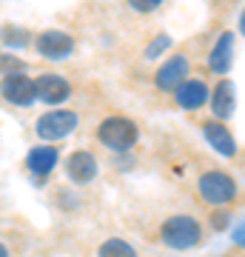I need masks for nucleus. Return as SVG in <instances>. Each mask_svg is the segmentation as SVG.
I'll return each mask as SVG.
<instances>
[{
    "label": "nucleus",
    "mask_w": 245,
    "mask_h": 257,
    "mask_svg": "<svg viewBox=\"0 0 245 257\" xmlns=\"http://www.w3.org/2000/svg\"><path fill=\"white\" fill-rule=\"evenodd\" d=\"M160 240L171 251H191L202 243V223L191 214H171L160 223Z\"/></svg>",
    "instance_id": "1"
},
{
    "label": "nucleus",
    "mask_w": 245,
    "mask_h": 257,
    "mask_svg": "<svg viewBox=\"0 0 245 257\" xmlns=\"http://www.w3.org/2000/svg\"><path fill=\"white\" fill-rule=\"evenodd\" d=\"M197 192L211 209H228L239 197V183L222 169H205L197 177Z\"/></svg>",
    "instance_id": "2"
},
{
    "label": "nucleus",
    "mask_w": 245,
    "mask_h": 257,
    "mask_svg": "<svg viewBox=\"0 0 245 257\" xmlns=\"http://www.w3.org/2000/svg\"><path fill=\"white\" fill-rule=\"evenodd\" d=\"M94 138L100 140L106 149H111V152L126 155V152H131V149L137 146V140H140V128H137V123L131 117L111 114V117H106L100 126H97Z\"/></svg>",
    "instance_id": "3"
},
{
    "label": "nucleus",
    "mask_w": 245,
    "mask_h": 257,
    "mask_svg": "<svg viewBox=\"0 0 245 257\" xmlns=\"http://www.w3.org/2000/svg\"><path fill=\"white\" fill-rule=\"evenodd\" d=\"M77 126H80V114L74 109H52L37 117L35 135L46 143H60V140L72 138Z\"/></svg>",
    "instance_id": "4"
},
{
    "label": "nucleus",
    "mask_w": 245,
    "mask_h": 257,
    "mask_svg": "<svg viewBox=\"0 0 245 257\" xmlns=\"http://www.w3.org/2000/svg\"><path fill=\"white\" fill-rule=\"evenodd\" d=\"M188 57L185 55H171L157 66L154 72V86L160 92H177L182 83L188 80Z\"/></svg>",
    "instance_id": "5"
},
{
    "label": "nucleus",
    "mask_w": 245,
    "mask_h": 257,
    "mask_svg": "<svg viewBox=\"0 0 245 257\" xmlns=\"http://www.w3.org/2000/svg\"><path fill=\"white\" fill-rule=\"evenodd\" d=\"M35 49L46 60H66L74 52V37L60 29H46L35 37Z\"/></svg>",
    "instance_id": "6"
},
{
    "label": "nucleus",
    "mask_w": 245,
    "mask_h": 257,
    "mask_svg": "<svg viewBox=\"0 0 245 257\" xmlns=\"http://www.w3.org/2000/svg\"><path fill=\"white\" fill-rule=\"evenodd\" d=\"M0 97L12 106H32L37 100V89H35V80L29 77V74H9V77H3L0 83Z\"/></svg>",
    "instance_id": "7"
},
{
    "label": "nucleus",
    "mask_w": 245,
    "mask_h": 257,
    "mask_svg": "<svg viewBox=\"0 0 245 257\" xmlns=\"http://www.w3.org/2000/svg\"><path fill=\"white\" fill-rule=\"evenodd\" d=\"M35 89H37V100H43L52 109H60V103H66L72 97V83L60 77V74H40L35 77Z\"/></svg>",
    "instance_id": "8"
},
{
    "label": "nucleus",
    "mask_w": 245,
    "mask_h": 257,
    "mask_svg": "<svg viewBox=\"0 0 245 257\" xmlns=\"http://www.w3.org/2000/svg\"><path fill=\"white\" fill-rule=\"evenodd\" d=\"M202 138H205V143L222 157H236V152H239L234 135H231V128H228L225 123L214 120V117L202 123Z\"/></svg>",
    "instance_id": "9"
},
{
    "label": "nucleus",
    "mask_w": 245,
    "mask_h": 257,
    "mask_svg": "<svg viewBox=\"0 0 245 257\" xmlns=\"http://www.w3.org/2000/svg\"><path fill=\"white\" fill-rule=\"evenodd\" d=\"M66 175L74 186H89L94 177H97V157L86 152V149H77L69 155L66 160Z\"/></svg>",
    "instance_id": "10"
},
{
    "label": "nucleus",
    "mask_w": 245,
    "mask_h": 257,
    "mask_svg": "<svg viewBox=\"0 0 245 257\" xmlns=\"http://www.w3.org/2000/svg\"><path fill=\"white\" fill-rule=\"evenodd\" d=\"M208 106H211V114H214V120H219V123H225L231 114L236 111V89L231 80H222L211 89V97H208Z\"/></svg>",
    "instance_id": "11"
},
{
    "label": "nucleus",
    "mask_w": 245,
    "mask_h": 257,
    "mask_svg": "<svg viewBox=\"0 0 245 257\" xmlns=\"http://www.w3.org/2000/svg\"><path fill=\"white\" fill-rule=\"evenodd\" d=\"M211 97V89L208 83L200 80V77H188V80L182 83L180 89L174 92V100H177V106L185 111H197L200 106H205Z\"/></svg>",
    "instance_id": "12"
},
{
    "label": "nucleus",
    "mask_w": 245,
    "mask_h": 257,
    "mask_svg": "<svg viewBox=\"0 0 245 257\" xmlns=\"http://www.w3.org/2000/svg\"><path fill=\"white\" fill-rule=\"evenodd\" d=\"M57 160H60L57 146H49V143L46 146H35V149H29V155H26V169L37 177V183H43L46 177L55 172Z\"/></svg>",
    "instance_id": "13"
},
{
    "label": "nucleus",
    "mask_w": 245,
    "mask_h": 257,
    "mask_svg": "<svg viewBox=\"0 0 245 257\" xmlns=\"http://www.w3.org/2000/svg\"><path fill=\"white\" fill-rule=\"evenodd\" d=\"M231 66H234V32H222L208 52V72L225 74Z\"/></svg>",
    "instance_id": "14"
},
{
    "label": "nucleus",
    "mask_w": 245,
    "mask_h": 257,
    "mask_svg": "<svg viewBox=\"0 0 245 257\" xmlns=\"http://www.w3.org/2000/svg\"><path fill=\"white\" fill-rule=\"evenodd\" d=\"M97 257H137V248L123 237H109L97 246Z\"/></svg>",
    "instance_id": "15"
},
{
    "label": "nucleus",
    "mask_w": 245,
    "mask_h": 257,
    "mask_svg": "<svg viewBox=\"0 0 245 257\" xmlns=\"http://www.w3.org/2000/svg\"><path fill=\"white\" fill-rule=\"evenodd\" d=\"M0 37H3V43L6 46H32V35H29L26 29H20V26H6L3 32H0Z\"/></svg>",
    "instance_id": "16"
},
{
    "label": "nucleus",
    "mask_w": 245,
    "mask_h": 257,
    "mask_svg": "<svg viewBox=\"0 0 245 257\" xmlns=\"http://www.w3.org/2000/svg\"><path fill=\"white\" fill-rule=\"evenodd\" d=\"M23 69H26V63H23L20 57L0 55V74H3V77H9V74H23Z\"/></svg>",
    "instance_id": "17"
},
{
    "label": "nucleus",
    "mask_w": 245,
    "mask_h": 257,
    "mask_svg": "<svg viewBox=\"0 0 245 257\" xmlns=\"http://www.w3.org/2000/svg\"><path fill=\"white\" fill-rule=\"evenodd\" d=\"M208 223H211V229H214V231H225L228 226H234L231 211H228V209H214V211H211V217H208Z\"/></svg>",
    "instance_id": "18"
},
{
    "label": "nucleus",
    "mask_w": 245,
    "mask_h": 257,
    "mask_svg": "<svg viewBox=\"0 0 245 257\" xmlns=\"http://www.w3.org/2000/svg\"><path fill=\"white\" fill-rule=\"evenodd\" d=\"M168 46H171V37H168V35H157L154 40H151V46L145 49V60H154V57H160Z\"/></svg>",
    "instance_id": "19"
},
{
    "label": "nucleus",
    "mask_w": 245,
    "mask_h": 257,
    "mask_svg": "<svg viewBox=\"0 0 245 257\" xmlns=\"http://www.w3.org/2000/svg\"><path fill=\"white\" fill-rule=\"evenodd\" d=\"M128 6L134 12H143V15H148V12H154L163 6V0H128Z\"/></svg>",
    "instance_id": "20"
},
{
    "label": "nucleus",
    "mask_w": 245,
    "mask_h": 257,
    "mask_svg": "<svg viewBox=\"0 0 245 257\" xmlns=\"http://www.w3.org/2000/svg\"><path fill=\"white\" fill-rule=\"evenodd\" d=\"M231 240H234V246L245 248V220H239L234 229H231Z\"/></svg>",
    "instance_id": "21"
},
{
    "label": "nucleus",
    "mask_w": 245,
    "mask_h": 257,
    "mask_svg": "<svg viewBox=\"0 0 245 257\" xmlns=\"http://www.w3.org/2000/svg\"><path fill=\"white\" fill-rule=\"evenodd\" d=\"M0 257H12L9 246H6V243H3V240H0Z\"/></svg>",
    "instance_id": "22"
},
{
    "label": "nucleus",
    "mask_w": 245,
    "mask_h": 257,
    "mask_svg": "<svg viewBox=\"0 0 245 257\" xmlns=\"http://www.w3.org/2000/svg\"><path fill=\"white\" fill-rule=\"evenodd\" d=\"M239 32L245 35V9H242V15H239Z\"/></svg>",
    "instance_id": "23"
}]
</instances>
